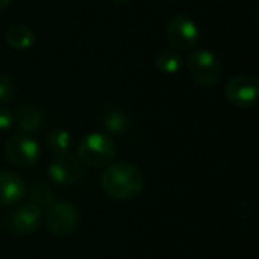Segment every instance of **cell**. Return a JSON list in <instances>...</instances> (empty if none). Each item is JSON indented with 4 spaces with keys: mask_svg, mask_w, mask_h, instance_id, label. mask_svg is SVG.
<instances>
[{
    "mask_svg": "<svg viewBox=\"0 0 259 259\" xmlns=\"http://www.w3.org/2000/svg\"><path fill=\"white\" fill-rule=\"evenodd\" d=\"M26 194L24 181L11 171H0V205H15Z\"/></svg>",
    "mask_w": 259,
    "mask_h": 259,
    "instance_id": "obj_10",
    "label": "cell"
},
{
    "mask_svg": "<svg viewBox=\"0 0 259 259\" xmlns=\"http://www.w3.org/2000/svg\"><path fill=\"white\" fill-rule=\"evenodd\" d=\"M41 220H42L41 208L33 202H29L11 211L5 217V228L14 235H29L39 228Z\"/></svg>",
    "mask_w": 259,
    "mask_h": 259,
    "instance_id": "obj_7",
    "label": "cell"
},
{
    "mask_svg": "<svg viewBox=\"0 0 259 259\" xmlns=\"http://www.w3.org/2000/svg\"><path fill=\"white\" fill-rule=\"evenodd\" d=\"M115 152L117 147L114 141L108 135L99 132L87 135L80 141L77 149L79 161L94 168H102L109 165L115 156Z\"/></svg>",
    "mask_w": 259,
    "mask_h": 259,
    "instance_id": "obj_2",
    "label": "cell"
},
{
    "mask_svg": "<svg viewBox=\"0 0 259 259\" xmlns=\"http://www.w3.org/2000/svg\"><path fill=\"white\" fill-rule=\"evenodd\" d=\"M47 144L55 155L67 153L71 147V135L65 129H55L49 134Z\"/></svg>",
    "mask_w": 259,
    "mask_h": 259,
    "instance_id": "obj_15",
    "label": "cell"
},
{
    "mask_svg": "<svg viewBox=\"0 0 259 259\" xmlns=\"http://www.w3.org/2000/svg\"><path fill=\"white\" fill-rule=\"evenodd\" d=\"M115 2H121V3H126V2H132V0H115Z\"/></svg>",
    "mask_w": 259,
    "mask_h": 259,
    "instance_id": "obj_20",
    "label": "cell"
},
{
    "mask_svg": "<svg viewBox=\"0 0 259 259\" xmlns=\"http://www.w3.org/2000/svg\"><path fill=\"white\" fill-rule=\"evenodd\" d=\"M156 67L165 74H176L182 67V58L175 49H164L156 56Z\"/></svg>",
    "mask_w": 259,
    "mask_h": 259,
    "instance_id": "obj_14",
    "label": "cell"
},
{
    "mask_svg": "<svg viewBox=\"0 0 259 259\" xmlns=\"http://www.w3.org/2000/svg\"><path fill=\"white\" fill-rule=\"evenodd\" d=\"M5 155L9 162L18 168H27L39 159V146L27 134L11 137L5 144Z\"/></svg>",
    "mask_w": 259,
    "mask_h": 259,
    "instance_id": "obj_5",
    "label": "cell"
},
{
    "mask_svg": "<svg viewBox=\"0 0 259 259\" xmlns=\"http://www.w3.org/2000/svg\"><path fill=\"white\" fill-rule=\"evenodd\" d=\"M14 121H15L14 112L9 108L0 106V131H9L14 126Z\"/></svg>",
    "mask_w": 259,
    "mask_h": 259,
    "instance_id": "obj_18",
    "label": "cell"
},
{
    "mask_svg": "<svg viewBox=\"0 0 259 259\" xmlns=\"http://www.w3.org/2000/svg\"><path fill=\"white\" fill-rule=\"evenodd\" d=\"M30 199L39 208H49L55 202V194L47 184L36 182L30 188Z\"/></svg>",
    "mask_w": 259,
    "mask_h": 259,
    "instance_id": "obj_16",
    "label": "cell"
},
{
    "mask_svg": "<svg viewBox=\"0 0 259 259\" xmlns=\"http://www.w3.org/2000/svg\"><path fill=\"white\" fill-rule=\"evenodd\" d=\"M103 127L114 135H123L129 131V117L120 108H109L102 117Z\"/></svg>",
    "mask_w": 259,
    "mask_h": 259,
    "instance_id": "obj_12",
    "label": "cell"
},
{
    "mask_svg": "<svg viewBox=\"0 0 259 259\" xmlns=\"http://www.w3.org/2000/svg\"><path fill=\"white\" fill-rule=\"evenodd\" d=\"M11 2H12V0H0V9H3V8H6L8 5H11Z\"/></svg>",
    "mask_w": 259,
    "mask_h": 259,
    "instance_id": "obj_19",
    "label": "cell"
},
{
    "mask_svg": "<svg viewBox=\"0 0 259 259\" xmlns=\"http://www.w3.org/2000/svg\"><path fill=\"white\" fill-rule=\"evenodd\" d=\"M49 176L59 185H73L82 179L83 168L79 158L67 152L56 155V158L50 162Z\"/></svg>",
    "mask_w": 259,
    "mask_h": 259,
    "instance_id": "obj_9",
    "label": "cell"
},
{
    "mask_svg": "<svg viewBox=\"0 0 259 259\" xmlns=\"http://www.w3.org/2000/svg\"><path fill=\"white\" fill-rule=\"evenodd\" d=\"M187 68L194 82L205 88L217 85L222 77L220 59L206 49L194 50L187 61Z\"/></svg>",
    "mask_w": 259,
    "mask_h": 259,
    "instance_id": "obj_3",
    "label": "cell"
},
{
    "mask_svg": "<svg viewBox=\"0 0 259 259\" xmlns=\"http://www.w3.org/2000/svg\"><path fill=\"white\" fill-rule=\"evenodd\" d=\"M14 124H17V127L27 135L39 132L44 126V114L41 112V109L32 105H21L17 112H14Z\"/></svg>",
    "mask_w": 259,
    "mask_h": 259,
    "instance_id": "obj_11",
    "label": "cell"
},
{
    "mask_svg": "<svg viewBox=\"0 0 259 259\" xmlns=\"http://www.w3.org/2000/svg\"><path fill=\"white\" fill-rule=\"evenodd\" d=\"M5 39L12 49L24 50L33 44L35 36H33V32L24 24H12L8 27L5 33Z\"/></svg>",
    "mask_w": 259,
    "mask_h": 259,
    "instance_id": "obj_13",
    "label": "cell"
},
{
    "mask_svg": "<svg viewBox=\"0 0 259 259\" xmlns=\"http://www.w3.org/2000/svg\"><path fill=\"white\" fill-rule=\"evenodd\" d=\"M199 27L185 14L175 15L167 24V38L175 50H190L199 42Z\"/></svg>",
    "mask_w": 259,
    "mask_h": 259,
    "instance_id": "obj_6",
    "label": "cell"
},
{
    "mask_svg": "<svg viewBox=\"0 0 259 259\" xmlns=\"http://www.w3.org/2000/svg\"><path fill=\"white\" fill-rule=\"evenodd\" d=\"M15 93V83L11 76L0 74V102L11 100Z\"/></svg>",
    "mask_w": 259,
    "mask_h": 259,
    "instance_id": "obj_17",
    "label": "cell"
},
{
    "mask_svg": "<svg viewBox=\"0 0 259 259\" xmlns=\"http://www.w3.org/2000/svg\"><path fill=\"white\" fill-rule=\"evenodd\" d=\"M79 219V209L71 202L55 200L49 206L46 226L53 235L65 237L77 228Z\"/></svg>",
    "mask_w": 259,
    "mask_h": 259,
    "instance_id": "obj_4",
    "label": "cell"
},
{
    "mask_svg": "<svg viewBox=\"0 0 259 259\" xmlns=\"http://www.w3.org/2000/svg\"><path fill=\"white\" fill-rule=\"evenodd\" d=\"M259 80L250 74L232 77L226 85L228 100L238 108H250L258 99Z\"/></svg>",
    "mask_w": 259,
    "mask_h": 259,
    "instance_id": "obj_8",
    "label": "cell"
},
{
    "mask_svg": "<svg viewBox=\"0 0 259 259\" xmlns=\"http://www.w3.org/2000/svg\"><path fill=\"white\" fill-rule=\"evenodd\" d=\"M103 191L117 200H132L144 188V176L129 162L111 164L102 176Z\"/></svg>",
    "mask_w": 259,
    "mask_h": 259,
    "instance_id": "obj_1",
    "label": "cell"
}]
</instances>
